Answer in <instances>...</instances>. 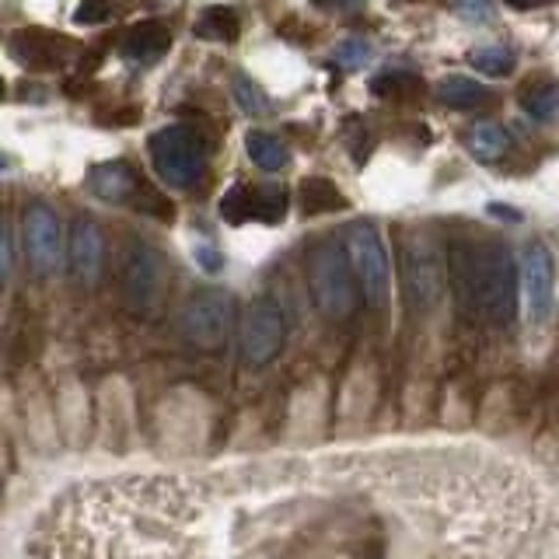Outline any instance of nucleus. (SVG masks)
<instances>
[{"label":"nucleus","mask_w":559,"mask_h":559,"mask_svg":"<svg viewBox=\"0 0 559 559\" xmlns=\"http://www.w3.org/2000/svg\"><path fill=\"white\" fill-rule=\"evenodd\" d=\"M0 171H11V157L0 151Z\"/></svg>","instance_id":"473e14b6"},{"label":"nucleus","mask_w":559,"mask_h":559,"mask_svg":"<svg viewBox=\"0 0 559 559\" xmlns=\"http://www.w3.org/2000/svg\"><path fill=\"white\" fill-rule=\"evenodd\" d=\"M448 287V262L430 231H409L402 241V305L413 314L437 308Z\"/></svg>","instance_id":"7ed1b4c3"},{"label":"nucleus","mask_w":559,"mask_h":559,"mask_svg":"<svg viewBox=\"0 0 559 559\" xmlns=\"http://www.w3.org/2000/svg\"><path fill=\"white\" fill-rule=\"evenodd\" d=\"M297 197H301V210L311 214H336V210L346 206V197L340 192V186L325 179V175H308V179L297 186Z\"/></svg>","instance_id":"dca6fc26"},{"label":"nucleus","mask_w":559,"mask_h":559,"mask_svg":"<svg viewBox=\"0 0 559 559\" xmlns=\"http://www.w3.org/2000/svg\"><path fill=\"white\" fill-rule=\"evenodd\" d=\"M538 476L486 448L270 454L70 486L32 559H549Z\"/></svg>","instance_id":"f257e3e1"},{"label":"nucleus","mask_w":559,"mask_h":559,"mask_svg":"<svg viewBox=\"0 0 559 559\" xmlns=\"http://www.w3.org/2000/svg\"><path fill=\"white\" fill-rule=\"evenodd\" d=\"M221 217L227 224L252 221V186H231L221 200Z\"/></svg>","instance_id":"393cba45"},{"label":"nucleus","mask_w":559,"mask_h":559,"mask_svg":"<svg viewBox=\"0 0 559 559\" xmlns=\"http://www.w3.org/2000/svg\"><path fill=\"white\" fill-rule=\"evenodd\" d=\"M284 311L273 301V297H255V301L245 308L241 314V329H238V349H241V364L245 367H266L280 349H284Z\"/></svg>","instance_id":"1a4fd4ad"},{"label":"nucleus","mask_w":559,"mask_h":559,"mask_svg":"<svg viewBox=\"0 0 559 559\" xmlns=\"http://www.w3.org/2000/svg\"><path fill=\"white\" fill-rule=\"evenodd\" d=\"M448 276L465 319L489 325L514 322L521 273L500 238H459L448 252Z\"/></svg>","instance_id":"f03ea898"},{"label":"nucleus","mask_w":559,"mask_h":559,"mask_svg":"<svg viewBox=\"0 0 559 559\" xmlns=\"http://www.w3.org/2000/svg\"><path fill=\"white\" fill-rule=\"evenodd\" d=\"M0 98H4V81H0Z\"/></svg>","instance_id":"f704fd0d"},{"label":"nucleus","mask_w":559,"mask_h":559,"mask_svg":"<svg viewBox=\"0 0 559 559\" xmlns=\"http://www.w3.org/2000/svg\"><path fill=\"white\" fill-rule=\"evenodd\" d=\"M371 46H367L364 39H343L336 49H332V63L343 67V70H360L371 63Z\"/></svg>","instance_id":"a878e982"},{"label":"nucleus","mask_w":559,"mask_h":559,"mask_svg":"<svg viewBox=\"0 0 559 559\" xmlns=\"http://www.w3.org/2000/svg\"><path fill=\"white\" fill-rule=\"evenodd\" d=\"M92 192L105 203H127L130 197L140 192V182H136V171L127 165V162H109V165H98L92 171V179H87Z\"/></svg>","instance_id":"2eb2a0df"},{"label":"nucleus","mask_w":559,"mask_h":559,"mask_svg":"<svg viewBox=\"0 0 559 559\" xmlns=\"http://www.w3.org/2000/svg\"><path fill=\"white\" fill-rule=\"evenodd\" d=\"M489 214H497V217H503V221H521L518 210H507V206H489Z\"/></svg>","instance_id":"2f4dec72"},{"label":"nucleus","mask_w":559,"mask_h":559,"mask_svg":"<svg viewBox=\"0 0 559 559\" xmlns=\"http://www.w3.org/2000/svg\"><path fill=\"white\" fill-rule=\"evenodd\" d=\"M521 109L535 122H556L559 119V87L556 84H535L521 95Z\"/></svg>","instance_id":"412c9836"},{"label":"nucleus","mask_w":559,"mask_h":559,"mask_svg":"<svg viewBox=\"0 0 559 559\" xmlns=\"http://www.w3.org/2000/svg\"><path fill=\"white\" fill-rule=\"evenodd\" d=\"M105 262V238L92 217H74L67 231V270L81 287H92Z\"/></svg>","instance_id":"f8f14e48"},{"label":"nucleus","mask_w":559,"mask_h":559,"mask_svg":"<svg viewBox=\"0 0 559 559\" xmlns=\"http://www.w3.org/2000/svg\"><path fill=\"white\" fill-rule=\"evenodd\" d=\"M343 249L349 259V270L357 276V287L364 294V301L374 311H389L392 305V262L384 238L371 221H357L346 227Z\"/></svg>","instance_id":"20e7f679"},{"label":"nucleus","mask_w":559,"mask_h":559,"mask_svg":"<svg viewBox=\"0 0 559 559\" xmlns=\"http://www.w3.org/2000/svg\"><path fill=\"white\" fill-rule=\"evenodd\" d=\"M231 95H235L238 109H241L245 116L262 119V116H270V112H273V102L266 98V92H262V87H259L252 78H245V74H235V78H231Z\"/></svg>","instance_id":"4be33fe9"},{"label":"nucleus","mask_w":559,"mask_h":559,"mask_svg":"<svg viewBox=\"0 0 559 559\" xmlns=\"http://www.w3.org/2000/svg\"><path fill=\"white\" fill-rule=\"evenodd\" d=\"M437 98H441L448 109H476V105L486 98V92H483V84H476L472 78L451 74L437 84Z\"/></svg>","instance_id":"aec40b11"},{"label":"nucleus","mask_w":559,"mask_h":559,"mask_svg":"<svg viewBox=\"0 0 559 559\" xmlns=\"http://www.w3.org/2000/svg\"><path fill=\"white\" fill-rule=\"evenodd\" d=\"M468 63L486 78H507L514 70V52L507 46H483V49H472Z\"/></svg>","instance_id":"5701e85b"},{"label":"nucleus","mask_w":559,"mask_h":559,"mask_svg":"<svg viewBox=\"0 0 559 559\" xmlns=\"http://www.w3.org/2000/svg\"><path fill=\"white\" fill-rule=\"evenodd\" d=\"M192 32H197L200 39H206V43H235L238 32H241V22H238V14L231 8H221L217 4V8H206L197 17Z\"/></svg>","instance_id":"f3484780"},{"label":"nucleus","mask_w":559,"mask_h":559,"mask_svg":"<svg viewBox=\"0 0 559 559\" xmlns=\"http://www.w3.org/2000/svg\"><path fill=\"white\" fill-rule=\"evenodd\" d=\"M171 46V32L162 22H140L127 35H122V57L130 63H157Z\"/></svg>","instance_id":"ddd939ff"},{"label":"nucleus","mask_w":559,"mask_h":559,"mask_svg":"<svg viewBox=\"0 0 559 559\" xmlns=\"http://www.w3.org/2000/svg\"><path fill=\"white\" fill-rule=\"evenodd\" d=\"M308 280H311V297L325 319H346L357 308V276L349 270V259L343 241H322L314 245L311 252V266H308Z\"/></svg>","instance_id":"423d86ee"},{"label":"nucleus","mask_w":559,"mask_h":559,"mask_svg":"<svg viewBox=\"0 0 559 559\" xmlns=\"http://www.w3.org/2000/svg\"><path fill=\"white\" fill-rule=\"evenodd\" d=\"M25 255L39 276H52L67 262L63 224L49 203H32L25 210Z\"/></svg>","instance_id":"9d476101"},{"label":"nucleus","mask_w":559,"mask_h":559,"mask_svg":"<svg viewBox=\"0 0 559 559\" xmlns=\"http://www.w3.org/2000/svg\"><path fill=\"white\" fill-rule=\"evenodd\" d=\"M465 144H468L472 157H479V162H500L507 151V133H503V127H497V122L483 119L468 130Z\"/></svg>","instance_id":"a211bd4d"},{"label":"nucleus","mask_w":559,"mask_h":559,"mask_svg":"<svg viewBox=\"0 0 559 559\" xmlns=\"http://www.w3.org/2000/svg\"><path fill=\"white\" fill-rule=\"evenodd\" d=\"M231 322H235V301L224 287H206L200 294H192L179 314L182 336L200 349H221L227 336H231Z\"/></svg>","instance_id":"0eeeda50"},{"label":"nucleus","mask_w":559,"mask_h":559,"mask_svg":"<svg viewBox=\"0 0 559 559\" xmlns=\"http://www.w3.org/2000/svg\"><path fill=\"white\" fill-rule=\"evenodd\" d=\"M14 270V249H11V231L8 224L0 221V280H8Z\"/></svg>","instance_id":"c85d7f7f"},{"label":"nucleus","mask_w":559,"mask_h":559,"mask_svg":"<svg viewBox=\"0 0 559 559\" xmlns=\"http://www.w3.org/2000/svg\"><path fill=\"white\" fill-rule=\"evenodd\" d=\"M556 262L546 241H528L521 255V297H524V314L542 325L552 314V297H556Z\"/></svg>","instance_id":"9b49d317"},{"label":"nucleus","mask_w":559,"mask_h":559,"mask_svg":"<svg viewBox=\"0 0 559 559\" xmlns=\"http://www.w3.org/2000/svg\"><path fill=\"white\" fill-rule=\"evenodd\" d=\"M451 8L468 22H489L493 17V0H451Z\"/></svg>","instance_id":"cd10ccee"},{"label":"nucleus","mask_w":559,"mask_h":559,"mask_svg":"<svg viewBox=\"0 0 559 559\" xmlns=\"http://www.w3.org/2000/svg\"><path fill=\"white\" fill-rule=\"evenodd\" d=\"M197 262H200V270H206V273H221L224 270V259H221V252L214 249V245H197Z\"/></svg>","instance_id":"c756f323"},{"label":"nucleus","mask_w":559,"mask_h":559,"mask_svg":"<svg viewBox=\"0 0 559 559\" xmlns=\"http://www.w3.org/2000/svg\"><path fill=\"white\" fill-rule=\"evenodd\" d=\"M245 151H249L252 165L262 168V171H280L287 165V147L280 144L273 133L249 130V136H245Z\"/></svg>","instance_id":"6ab92c4d"},{"label":"nucleus","mask_w":559,"mask_h":559,"mask_svg":"<svg viewBox=\"0 0 559 559\" xmlns=\"http://www.w3.org/2000/svg\"><path fill=\"white\" fill-rule=\"evenodd\" d=\"M116 14V0H81L74 11V25H105Z\"/></svg>","instance_id":"bb28decb"},{"label":"nucleus","mask_w":559,"mask_h":559,"mask_svg":"<svg viewBox=\"0 0 559 559\" xmlns=\"http://www.w3.org/2000/svg\"><path fill=\"white\" fill-rule=\"evenodd\" d=\"M332 4H357V0H332Z\"/></svg>","instance_id":"72a5a7b5"},{"label":"nucleus","mask_w":559,"mask_h":559,"mask_svg":"<svg viewBox=\"0 0 559 559\" xmlns=\"http://www.w3.org/2000/svg\"><path fill=\"white\" fill-rule=\"evenodd\" d=\"M119 284H122V305H127L133 314H151L165 290L162 252L147 241H133L130 249L122 252Z\"/></svg>","instance_id":"6e6552de"},{"label":"nucleus","mask_w":559,"mask_h":559,"mask_svg":"<svg viewBox=\"0 0 559 559\" xmlns=\"http://www.w3.org/2000/svg\"><path fill=\"white\" fill-rule=\"evenodd\" d=\"M284 214H287V192L284 189H276V186L252 189V221L276 224Z\"/></svg>","instance_id":"b1692460"},{"label":"nucleus","mask_w":559,"mask_h":559,"mask_svg":"<svg viewBox=\"0 0 559 559\" xmlns=\"http://www.w3.org/2000/svg\"><path fill=\"white\" fill-rule=\"evenodd\" d=\"M63 49H70L67 39H57V35L46 32H22L11 43V52L17 63H25L32 70H52L63 63Z\"/></svg>","instance_id":"4468645a"},{"label":"nucleus","mask_w":559,"mask_h":559,"mask_svg":"<svg viewBox=\"0 0 559 559\" xmlns=\"http://www.w3.org/2000/svg\"><path fill=\"white\" fill-rule=\"evenodd\" d=\"M511 8H521V11H528V8H542V4H552V0H507Z\"/></svg>","instance_id":"7c9ffc66"},{"label":"nucleus","mask_w":559,"mask_h":559,"mask_svg":"<svg viewBox=\"0 0 559 559\" xmlns=\"http://www.w3.org/2000/svg\"><path fill=\"white\" fill-rule=\"evenodd\" d=\"M151 165L157 171V179L171 189H189L200 182V175L206 168V144L197 127L186 122H171V127L157 130L151 136Z\"/></svg>","instance_id":"39448f33"}]
</instances>
